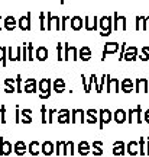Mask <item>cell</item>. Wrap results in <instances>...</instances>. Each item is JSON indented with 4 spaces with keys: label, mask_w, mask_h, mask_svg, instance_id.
<instances>
[{
    "label": "cell",
    "mask_w": 149,
    "mask_h": 157,
    "mask_svg": "<svg viewBox=\"0 0 149 157\" xmlns=\"http://www.w3.org/2000/svg\"><path fill=\"white\" fill-rule=\"evenodd\" d=\"M38 92L41 99H49L52 93V80L51 78H42L38 83Z\"/></svg>",
    "instance_id": "obj_1"
},
{
    "label": "cell",
    "mask_w": 149,
    "mask_h": 157,
    "mask_svg": "<svg viewBox=\"0 0 149 157\" xmlns=\"http://www.w3.org/2000/svg\"><path fill=\"white\" fill-rule=\"evenodd\" d=\"M99 25L101 28L100 35L101 36H109L113 31V16H101L99 19Z\"/></svg>",
    "instance_id": "obj_2"
},
{
    "label": "cell",
    "mask_w": 149,
    "mask_h": 157,
    "mask_svg": "<svg viewBox=\"0 0 149 157\" xmlns=\"http://www.w3.org/2000/svg\"><path fill=\"white\" fill-rule=\"evenodd\" d=\"M126 31L127 29V22H126V16L119 15L117 12L113 13V31Z\"/></svg>",
    "instance_id": "obj_3"
},
{
    "label": "cell",
    "mask_w": 149,
    "mask_h": 157,
    "mask_svg": "<svg viewBox=\"0 0 149 157\" xmlns=\"http://www.w3.org/2000/svg\"><path fill=\"white\" fill-rule=\"evenodd\" d=\"M46 29L48 31H61V19L60 16H54L51 12L46 15Z\"/></svg>",
    "instance_id": "obj_4"
},
{
    "label": "cell",
    "mask_w": 149,
    "mask_h": 157,
    "mask_svg": "<svg viewBox=\"0 0 149 157\" xmlns=\"http://www.w3.org/2000/svg\"><path fill=\"white\" fill-rule=\"evenodd\" d=\"M142 113H144V111H142V108H140V105H138V106L135 108V109H129V115H127V121L130 124L136 122V124H142Z\"/></svg>",
    "instance_id": "obj_5"
},
{
    "label": "cell",
    "mask_w": 149,
    "mask_h": 157,
    "mask_svg": "<svg viewBox=\"0 0 149 157\" xmlns=\"http://www.w3.org/2000/svg\"><path fill=\"white\" fill-rule=\"evenodd\" d=\"M106 86H107V90L109 93H119L120 90V82L117 78H111L109 74H107V80H106Z\"/></svg>",
    "instance_id": "obj_6"
},
{
    "label": "cell",
    "mask_w": 149,
    "mask_h": 157,
    "mask_svg": "<svg viewBox=\"0 0 149 157\" xmlns=\"http://www.w3.org/2000/svg\"><path fill=\"white\" fill-rule=\"evenodd\" d=\"M120 50V44L117 42H107L103 48V56H101V61L106 60V56H110V54H116L117 51Z\"/></svg>",
    "instance_id": "obj_7"
},
{
    "label": "cell",
    "mask_w": 149,
    "mask_h": 157,
    "mask_svg": "<svg viewBox=\"0 0 149 157\" xmlns=\"http://www.w3.org/2000/svg\"><path fill=\"white\" fill-rule=\"evenodd\" d=\"M99 115H100V121H99L100 125H99V127L103 129L106 124H109L111 119H113V112H110L109 109H100Z\"/></svg>",
    "instance_id": "obj_8"
},
{
    "label": "cell",
    "mask_w": 149,
    "mask_h": 157,
    "mask_svg": "<svg viewBox=\"0 0 149 157\" xmlns=\"http://www.w3.org/2000/svg\"><path fill=\"white\" fill-rule=\"evenodd\" d=\"M17 26H19L20 31H31V28H32V25H31V12H28L26 15L19 17Z\"/></svg>",
    "instance_id": "obj_9"
},
{
    "label": "cell",
    "mask_w": 149,
    "mask_h": 157,
    "mask_svg": "<svg viewBox=\"0 0 149 157\" xmlns=\"http://www.w3.org/2000/svg\"><path fill=\"white\" fill-rule=\"evenodd\" d=\"M71 122L72 124H84L85 122V111H83V109H72L71 111Z\"/></svg>",
    "instance_id": "obj_10"
},
{
    "label": "cell",
    "mask_w": 149,
    "mask_h": 157,
    "mask_svg": "<svg viewBox=\"0 0 149 157\" xmlns=\"http://www.w3.org/2000/svg\"><path fill=\"white\" fill-rule=\"evenodd\" d=\"M84 28L87 31H97V28H99V17L85 16L84 17Z\"/></svg>",
    "instance_id": "obj_11"
},
{
    "label": "cell",
    "mask_w": 149,
    "mask_h": 157,
    "mask_svg": "<svg viewBox=\"0 0 149 157\" xmlns=\"http://www.w3.org/2000/svg\"><path fill=\"white\" fill-rule=\"evenodd\" d=\"M7 58L10 61H22V47H17L15 51L12 47H7Z\"/></svg>",
    "instance_id": "obj_12"
},
{
    "label": "cell",
    "mask_w": 149,
    "mask_h": 157,
    "mask_svg": "<svg viewBox=\"0 0 149 157\" xmlns=\"http://www.w3.org/2000/svg\"><path fill=\"white\" fill-rule=\"evenodd\" d=\"M148 86H149V82L148 78H136L135 80V92L138 93H148Z\"/></svg>",
    "instance_id": "obj_13"
},
{
    "label": "cell",
    "mask_w": 149,
    "mask_h": 157,
    "mask_svg": "<svg viewBox=\"0 0 149 157\" xmlns=\"http://www.w3.org/2000/svg\"><path fill=\"white\" fill-rule=\"evenodd\" d=\"M139 57V51L136 47H127L126 48V52H125V61H136Z\"/></svg>",
    "instance_id": "obj_14"
},
{
    "label": "cell",
    "mask_w": 149,
    "mask_h": 157,
    "mask_svg": "<svg viewBox=\"0 0 149 157\" xmlns=\"http://www.w3.org/2000/svg\"><path fill=\"white\" fill-rule=\"evenodd\" d=\"M13 151V147L9 141H6L3 137H0V156H9Z\"/></svg>",
    "instance_id": "obj_15"
},
{
    "label": "cell",
    "mask_w": 149,
    "mask_h": 157,
    "mask_svg": "<svg viewBox=\"0 0 149 157\" xmlns=\"http://www.w3.org/2000/svg\"><path fill=\"white\" fill-rule=\"evenodd\" d=\"M120 90L123 93H130L135 90V82L132 78H123L120 83Z\"/></svg>",
    "instance_id": "obj_16"
},
{
    "label": "cell",
    "mask_w": 149,
    "mask_h": 157,
    "mask_svg": "<svg viewBox=\"0 0 149 157\" xmlns=\"http://www.w3.org/2000/svg\"><path fill=\"white\" fill-rule=\"evenodd\" d=\"M56 121L60 124H70L71 122V112H70L68 109H60V111H58Z\"/></svg>",
    "instance_id": "obj_17"
},
{
    "label": "cell",
    "mask_w": 149,
    "mask_h": 157,
    "mask_svg": "<svg viewBox=\"0 0 149 157\" xmlns=\"http://www.w3.org/2000/svg\"><path fill=\"white\" fill-rule=\"evenodd\" d=\"M113 119L116 124H123L127 121V112L125 109H116L113 112Z\"/></svg>",
    "instance_id": "obj_18"
},
{
    "label": "cell",
    "mask_w": 149,
    "mask_h": 157,
    "mask_svg": "<svg viewBox=\"0 0 149 157\" xmlns=\"http://www.w3.org/2000/svg\"><path fill=\"white\" fill-rule=\"evenodd\" d=\"M25 93H36V80L35 78H26L25 86H23Z\"/></svg>",
    "instance_id": "obj_19"
},
{
    "label": "cell",
    "mask_w": 149,
    "mask_h": 157,
    "mask_svg": "<svg viewBox=\"0 0 149 157\" xmlns=\"http://www.w3.org/2000/svg\"><path fill=\"white\" fill-rule=\"evenodd\" d=\"M52 90L55 93H58V95L62 93L65 90V82H64V78H55L54 83H52Z\"/></svg>",
    "instance_id": "obj_20"
},
{
    "label": "cell",
    "mask_w": 149,
    "mask_h": 157,
    "mask_svg": "<svg viewBox=\"0 0 149 157\" xmlns=\"http://www.w3.org/2000/svg\"><path fill=\"white\" fill-rule=\"evenodd\" d=\"M3 26L7 31H13L17 26V21L15 19V16H6L5 21H3Z\"/></svg>",
    "instance_id": "obj_21"
},
{
    "label": "cell",
    "mask_w": 149,
    "mask_h": 157,
    "mask_svg": "<svg viewBox=\"0 0 149 157\" xmlns=\"http://www.w3.org/2000/svg\"><path fill=\"white\" fill-rule=\"evenodd\" d=\"M78 58L81 61H89L90 58H91V50H90L89 47H81L78 50Z\"/></svg>",
    "instance_id": "obj_22"
},
{
    "label": "cell",
    "mask_w": 149,
    "mask_h": 157,
    "mask_svg": "<svg viewBox=\"0 0 149 157\" xmlns=\"http://www.w3.org/2000/svg\"><path fill=\"white\" fill-rule=\"evenodd\" d=\"M13 151L16 153L17 156H23L25 153L28 151V146H26L23 141H16L15 146H13Z\"/></svg>",
    "instance_id": "obj_23"
},
{
    "label": "cell",
    "mask_w": 149,
    "mask_h": 157,
    "mask_svg": "<svg viewBox=\"0 0 149 157\" xmlns=\"http://www.w3.org/2000/svg\"><path fill=\"white\" fill-rule=\"evenodd\" d=\"M54 144L51 143V141H44L42 143V146H41V151L44 153L45 156H51L52 153L55 151V148H54Z\"/></svg>",
    "instance_id": "obj_24"
},
{
    "label": "cell",
    "mask_w": 149,
    "mask_h": 157,
    "mask_svg": "<svg viewBox=\"0 0 149 157\" xmlns=\"http://www.w3.org/2000/svg\"><path fill=\"white\" fill-rule=\"evenodd\" d=\"M83 25H84V21L81 16H72L71 17V29L72 31H80V29H83Z\"/></svg>",
    "instance_id": "obj_25"
},
{
    "label": "cell",
    "mask_w": 149,
    "mask_h": 157,
    "mask_svg": "<svg viewBox=\"0 0 149 157\" xmlns=\"http://www.w3.org/2000/svg\"><path fill=\"white\" fill-rule=\"evenodd\" d=\"M5 86H6V89H5L6 93H13V92H16V78H6Z\"/></svg>",
    "instance_id": "obj_26"
},
{
    "label": "cell",
    "mask_w": 149,
    "mask_h": 157,
    "mask_svg": "<svg viewBox=\"0 0 149 157\" xmlns=\"http://www.w3.org/2000/svg\"><path fill=\"white\" fill-rule=\"evenodd\" d=\"M35 58L39 60V61H45V60L48 58V48L38 47V48H36V56H35Z\"/></svg>",
    "instance_id": "obj_27"
},
{
    "label": "cell",
    "mask_w": 149,
    "mask_h": 157,
    "mask_svg": "<svg viewBox=\"0 0 149 157\" xmlns=\"http://www.w3.org/2000/svg\"><path fill=\"white\" fill-rule=\"evenodd\" d=\"M41 146H42V144H39L38 141H32L28 146V151L31 153L32 156H38L39 153H41Z\"/></svg>",
    "instance_id": "obj_28"
},
{
    "label": "cell",
    "mask_w": 149,
    "mask_h": 157,
    "mask_svg": "<svg viewBox=\"0 0 149 157\" xmlns=\"http://www.w3.org/2000/svg\"><path fill=\"white\" fill-rule=\"evenodd\" d=\"M136 31H146V16H136V23H135Z\"/></svg>",
    "instance_id": "obj_29"
},
{
    "label": "cell",
    "mask_w": 149,
    "mask_h": 157,
    "mask_svg": "<svg viewBox=\"0 0 149 157\" xmlns=\"http://www.w3.org/2000/svg\"><path fill=\"white\" fill-rule=\"evenodd\" d=\"M78 153L81 154V156H87L90 153V144L87 143V141H81L80 144H78Z\"/></svg>",
    "instance_id": "obj_30"
},
{
    "label": "cell",
    "mask_w": 149,
    "mask_h": 157,
    "mask_svg": "<svg viewBox=\"0 0 149 157\" xmlns=\"http://www.w3.org/2000/svg\"><path fill=\"white\" fill-rule=\"evenodd\" d=\"M97 111L96 109H87L85 111V115L89 117V119H87V124H96L97 122Z\"/></svg>",
    "instance_id": "obj_31"
},
{
    "label": "cell",
    "mask_w": 149,
    "mask_h": 157,
    "mask_svg": "<svg viewBox=\"0 0 149 157\" xmlns=\"http://www.w3.org/2000/svg\"><path fill=\"white\" fill-rule=\"evenodd\" d=\"M113 154H116V156L125 154V144L122 141H116L114 143V146H113Z\"/></svg>",
    "instance_id": "obj_32"
},
{
    "label": "cell",
    "mask_w": 149,
    "mask_h": 157,
    "mask_svg": "<svg viewBox=\"0 0 149 157\" xmlns=\"http://www.w3.org/2000/svg\"><path fill=\"white\" fill-rule=\"evenodd\" d=\"M56 60L64 61V44H61V42L56 44Z\"/></svg>",
    "instance_id": "obj_33"
},
{
    "label": "cell",
    "mask_w": 149,
    "mask_h": 157,
    "mask_svg": "<svg viewBox=\"0 0 149 157\" xmlns=\"http://www.w3.org/2000/svg\"><path fill=\"white\" fill-rule=\"evenodd\" d=\"M0 61L3 64V67H6V63H7V47H0Z\"/></svg>",
    "instance_id": "obj_34"
},
{
    "label": "cell",
    "mask_w": 149,
    "mask_h": 157,
    "mask_svg": "<svg viewBox=\"0 0 149 157\" xmlns=\"http://www.w3.org/2000/svg\"><path fill=\"white\" fill-rule=\"evenodd\" d=\"M65 141H58V143H56L55 144V153L56 154H58V156H60V154H65Z\"/></svg>",
    "instance_id": "obj_35"
},
{
    "label": "cell",
    "mask_w": 149,
    "mask_h": 157,
    "mask_svg": "<svg viewBox=\"0 0 149 157\" xmlns=\"http://www.w3.org/2000/svg\"><path fill=\"white\" fill-rule=\"evenodd\" d=\"M101 146H103V143H101V141H94L93 143V153L96 154V156H100V154L103 153Z\"/></svg>",
    "instance_id": "obj_36"
},
{
    "label": "cell",
    "mask_w": 149,
    "mask_h": 157,
    "mask_svg": "<svg viewBox=\"0 0 149 157\" xmlns=\"http://www.w3.org/2000/svg\"><path fill=\"white\" fill-rule=\"evenodd\" d=\"M39 28H41V31H46V15H45L44 12H41L39 13Z\"/></svg>",
    "instance_id": "obj_37"
},
{
    "label": "cell",
    "mask_w": 149,
    "mask_h": 157,
    "mask_svg": "<svg viewBox=\"0 0 149 157\" xmlns=\"http://www.w3.org/2000/svg\"><path fill=\"white\" fill-rule=\"evenodd\" d=\"M138 143L136 141H130L129 144H127V151H129V154H132V156H135L136 153H138Z\"/></svg>",
    "instance_id": "obj_38"
},
{
    "label": "cell",
    "mask_w": 149,
    "mask_h": 157,
    "mask_svg": "<svg viewBox=\"0 0 149 157\" xmlns=\"http://www.w3.org/2000/svg\"><path fill=\"white\" fill-rule=\"evenodd\" d=\"M68 56H70V58H71L72 61L80 60V58H78V50L75 48V47H70V52H68Z\"/></svg>",
    "instance_id": "obj_39"
},
{
    "label": "cell",
    "mask_w": 149,
    "mask_h": 157,
    "mask_svg": "<svg viewBox=\"0 0 149 157\" xmlns=\"http://www.w3.org/2000/svg\"><path fill=\"white\" fill-rule=\"evenodd\" d=\"M140 60L142 61H148L149 60V47H144L142 50H140Z\"/></svg>",
    "instance_id": "obj_40"
},
{
    "label": "cell",
    "mask_w": 149,
    "mask_h": 157,
    "mask_svg": "<svg viewBox=\"0 0 149 157\" xmlns=\"http://www.w3.org/2000/svg\"><path fill=\"white\" fill-rule=\"evenodd\" d=\"M22 83H23L22 76H20V74H17V76H16V92H17V93H22V92H23Z\"/></svg>",
    "instance_id": "obj_41"
},
{
    "label": "cell",
    "mask_w": 149,
    "mask_h": 157,
    "mask_svg": "<svg viewBox=\"0 0 149 157\" xmlns=\"http://www.w3.org/2000/svg\"><path fill=\"white\" fill-rule=\"evenodd\" d=\"M126 48H127V45L126 42H123V44H120V50H119V61H123V58H125V52H126Z\"/></svg>",
    "instance_id": "obj_42"
},
{
    "label": "cell",
    "mask_w": 149,
    "mask_h": 157,
    "mask_svg": "<svg viewBox=\"0 0 149 157\" xmlns=\"http://www.w3.org/2000/svg\"><path fill=\"white\" fill-rule=\"evenodd\" d=\"M96 77H97L96 74H91V76H90V80H89V83H87V87L84 89V92H85V93H90V92H91V87H93L94 78H96Z\"/></svg>",
    "instance_id": "obj_43"
},
{
    "label": "cell",
    "mask_w": 149,
    "mask_h": 157,
    "mask_svg": "<svg viewBox=\"0 0 149 157\" xmlns=\"http://www.w3.org/2000/svg\"><path fill=\"white\" fill-rule=\"evenodd\" d=\"M35 56H33V44L28 42V61H33Z\"/></svg>",
    "instance_id": "obj_44"
},
{
    "label": "cell",
    "mask_w": 149,
    "mask_h": 157,
    "mask_svg": "<svg viewBox=\"0 0 149 157\" xmlns=\"http://www.w3.org/2000/svg\"><path fill=\"white\" fill-rule=\"evenodd\" d=\"M65 154H74V143L72 141H67L65 144Z\"/></svg>",
    "instance_id": "obj_45"
},
{
    "label": "cell",
    "mask_w": 149,
    "mask_h": 157,
    "mask_svg": "<svg viewBox=\"0 0 149 157\" xmlns=\"http://www.w3.org/2000/svg\"><path fill=\"white\" fill-rule=\"evenodd\" d=\"M20 122H22V124H31V122H32V117H31V115H28V113L20 112Z\"/></svg>",
    "instance_id": "obj_46"
},
{
    "label": "cell",
    "mask_w": 149,
    "mask_h": 157,
    "mask_svg": "<svg viewBox=\"0 0 149 157\" xmlns=\"http://www.w3.org/2000/svg\"><path fill=\"white\" fill-rule=\"evenodd\" d=\"M106 80H107V74H103V76H101V78H100V83H99V89L96 90V92H97V93H101V92H103V86H104Z\"/></svg>",
    "instance_id": "obj_47"
},
{
    "label": "cell",
    "mask_w": 149,
    "mask_h": 157,
    "mask_svg": "<svg viewBox=\"0 0 149 157\" xmlns=\"http://www.w3.org/2000/svg\"><path fill=\"white\" fill-rule=\"evenodd\" d=\"M68 52H70V44L64 42V61H68V60H70V56H68Z\"/></svg>",
    "instance_id": "obj_48"
},
{
    "label": "cell",
    "mask_w": 149,
    "mask_h": 157,
    "mask_svg": "<svg viewBox=\"0 0 149 157\" xmlns=\"http://www.w3.org/2000/svg\"><path fill=\"white\" fill-rule=\"evenodd\" d=\"M22 61H28V44L22 45Z\"/></svg>",
    "instance_id": "obj_49"
},
{
    "label": "cell",
    "mask_w": 149,
    "mask_h": 157,
    "mask_svg": "<svg viewBox=\"0 0 149 157\" xmlns=\"http://www.w3.org/2000/svg\"><path fill=\"white\" fill-rule=\"evenodd\" d=\"M0 119H2V124H6V106L5 105L0 106Z\"/></svg>",
    "instance_id": "obj_50"
},
{
    "label": "cell",
    "mask_w": 149,
    "mask_h": 157,
    "mask_svg": "<svg viewBox=\"0 0 149 157\" xmlns=\"http://www.w3.org/2000/svg\"><path fill=\"white\" fill-rule=\"evenodd\" d=\"M139 147H140V154H146V143H145V138H140Z\"/></svg>",
    "instance_id": "obj_51"
},
{
    "label": "cell",
    "mask_w": 149,
    "mask_h": 157,
    "mask_svg": "<svg viewBox=\"0 0 149 157\" xmlns=\"http://www.w3.org/2000/svg\"><path fill=\"white\" fill-rule=\"evenodd\" d=\"M67 21H70L68 16H62L61 17V31H65L67 29Z\"/></svg>",
    "instance_id": "obj_52"
},
{
    "label": "cell",
    "mask_w": 149,
    "mask_h": 157,
    "mask_svg": "<svg viewBox=\"0 0 149 157\" xmlns=\"http://www.w3.org/2000/svg\"><path fill=\"white\" fill-rule=\"evenodd\" d=\"M41 115H42V124L48 122V119H46V106L41 108Z\"/></svg>",
    "instance_id": "obj_53"
},
{
    "label": "cell",
    "mask_w": 149,
    "mask_h": 157,
    "mask_svg": "<svg viewBox=\"0 0 149 157\" xmlns=\"http://www.w3.org/2000/svg\"><path fill=\"white\" fill-rule=\"evenodd\" d=\"M54 113H58L55 109H49V111H48V122L49 124L54 122Z\"/></svg>",
    "instance_id": "obj_54"
},
{
    "label": "cell",
    "mask_w": 149,
    "mask_h": 157,
    "mask_svg": "<svg viewBox=\"0 0 149 157\" xmlns=\"http://www.w3.org/2000/svg\"><path fill=\"white\" fill-rule=\"evenodd\" d=\"M15 122L19 124L20 122V108L16 105V113H15Z\"/></svg>",
    "instance_id": "obj_55"
},
{
    "label": "cell",
    "mask_w": 149,
    "mask_h": 157,
    "mask_svg": "<svg viewBox=\"0 0 149 157\" xmlns=\"http://www.w3.org/2000/svg\"><path fill=\"white\" fill-rule=\"evenodd\" d=\"M144 121L146 124H149V109H146V111L144 112Z\"/></svg>",
    "instance_id": "obj_56"
},
{
    "label": "cell",
    "mask_w": 149,
    "mask_h": 157,
    "mask_svg": "<svg viewBox=\"0 0 149 157\" xmlns=\"http://www.w3.org/2000/svg\"><path fill=\"white\" fill-rule=\"evenodd\" d=\"M81 80H83L84 89H85V87H87V80H85V76H84V74H81Z\"/></svg>",
    "instance_id": "obj_57"
},
{
    "label": "cell",
    "mask_w": 149,
    "mask_h": 157,
    "mask_svg": "<svg viewBox=\"0 0 149 157\" xmlns=\"http://www.w3.org/2000/svg\"><path fill=\"white\" fill-rule=\"evenodd\" d=\"M20 112H23V113H28V115H31V113H32V109H20Z\"/></svg>",
    "instance_id": "obj_58"
},
{
    "label": "cell",
    "mask_w": 149,
    "mask_h": 157,
    "mask_svg": "<svg viewBox=\"0 0 149 157\" xmlns=\"http://www.w3.org/2000/svg\"><path fill=\"white\" fill-rule=\"evenodd\" d=\"M146 31H149V16H146Z\"/></svg>",
    "instance_id": "obj_59"
},
{
    "label": "cell",
    "mask_w": 149,
    "mask_h": 157,
    "mask_svg": "<svg viewBox=\"0 0 149 157\" xmlns=\"http://www.w3.org/2000/svg\"><path fill=\"white\" fill-rule=\"evenodd\" d=\"M0 31H2V13H0Z\"/></svg>",
    "instance_id": "obj_60"
},
{
    "label": "cell",
    "mask_w": 149,
    "mask_h": 157,
    "mask_svg": "<svg viewBox=\"0 0 149 157\" xmlns=\"http://www.w3.org/2000/svg\"><path fill=\"white\" fill-rule=\"evenodd\" d=\"M60 3L61 5H64V3H65V0H60Z\"/></svg>",
    "instance_id": "obj_61"
},
{
    "label": "cell",
    "mask_w": 149,
    "mask_h": 157,
    "mask_svg": "<svg viewBox=\"0 0 149 157\" xmlns=\"http://www.w3.org/2000/svg\"><path fill=\"white\" fill-rule=\"evenodd\" d=\"M0 122H2V119H0Z\"/></svg>",
    "instance_id": "obj_62"
}]
</instances>
